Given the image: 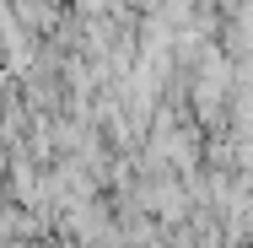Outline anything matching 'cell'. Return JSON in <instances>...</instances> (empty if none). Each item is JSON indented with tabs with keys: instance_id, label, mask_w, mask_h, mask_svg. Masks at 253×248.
<instances>
[{
	"instance_id": "obj_2",
	"label": "cell",
	"mask_w": 253,
	"mask_h": 248,
	"mask_svg": "<svg viewBox=\"0 0 253 248\" xmlns=\"http://www.w3.org/2000/svg\"><path fill=\"white\" fill-rule=\"evenodd\" d=\"M11 248H16V243H11Z\"/></svg>"
},
{
	"instance_id": "obj_1",
	"label": "cell",
	"mask_w": 253,
	"mask_h": 248,
	"mask_svg": "<svg viewBox=\"0 0 253 248\" xmlns=\"http://www.w3.org/2000/svg\"><path fill=\"white\" fill-rule=\"evenodd\" d=\"M0 178H5V151H0Z\"/></svg>"
}]
</instances>
